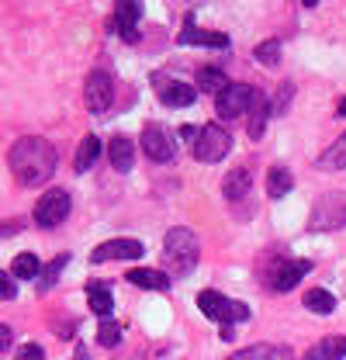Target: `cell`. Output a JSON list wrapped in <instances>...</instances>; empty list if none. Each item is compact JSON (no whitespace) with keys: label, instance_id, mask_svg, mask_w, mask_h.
<instances>
[{"label":"cell","instance_id":"24","mask_svg":"<svg viewBox=\"0 0 346 360\" xmlns=\"http://www.w3.org/2000/svg\"><path fill=\"white\" fill-rule=\"evenodd\" d=\"M305 309L315 315H333L336 312V298H333L326 288H312V291L305 295Z\"/></svg>","mask_w":346,"mask_h":360},{"label":"cell","instance_id":"35","mask_svg":"<svg viewBox=\"0 0 346 360\" xmlns=\"http://www.w3.org/2000/svg\"><path fill=\"white\" fill-rule=\"evenodd\" d=\"M18 232V222H7V225H0V236H14Z\"/></svg>","mask_w":346,"mask_h":360},{"label":"cell","instance_id":"17","mask_svg":"<svg viewBox=\"0 0 346 360\" xmlns=\"http://www.w3.org/2000/svg\"><path fill=\"white\" fill-rule=\"evenodd\" d=\"M86 302H90V312L97 319H111V312H115V295H111V288L104 281H90L86 284Z\"/></svg>","mask_w":346,"mask_h":360},{"label":"cell","instance_id":"11","mask_svg":"<svg viewBox=\"0 0 346 360\" xmlns=\"http://www.w3.org/2000/svg\"><path fill=\"white\" fill-rule=\"evenodd\" d=\"M312 270V260H277L274 264V274H270V288L274 291H295V284L302 281L305 274Z\"/></svg>","mask_w":346,"mask_h":360},{"label":"cell","instance_id":"6","mask_svg":"<svg viewBox=\"0 0 346 360\" xmlns=\"http://www.w3.org/2000/svg\"><path fill=\"white\" fill-rule=\"evenodd\" d=\"M308 225L315 232H333V229H343L346 225V194H326L315 208H312V219Z\"/></svg>","mask_w":346,"mask_h":360},{"label":"cell","instance_id":"4","mask_svg":"<svg viewBox=\"0 0 346 360\" xmlns=\"http://www.w3.org/2000/svg\"><path fill=\"white\" fill-rule=\"evenodd\" d=\"M198 309L208 315L212 322H222V326H232V322H246L250 319V305L246 302H232L218 291H201L198 295Z\"/></svg>","mask_w":346,"mask_h":360},{"label":"cell","instance_id":"22","mask_svg":"<svg viewBox=\"0 0 346 360\" xmlns=\"http://www.w3.org/2000/svg\"><path fill=\"white\" fill-rule=\"evenodd\" d=\"M229 87V77H225V70H218V66H201L198 70V90L201 94H222V90Z\"/></svg>","mask_w":346,"mask_h":360},{"label":"cell","instance_id":"36","mask_svg":"<svg viewBox=\"0 0 346 360\" xmlns=\"http://www.w3.org/2000/svg\"><path fill=\"white\" fill-rule=\"evenodd\" d=\"M302 360H322V354H319V347H315V350H308V354H305Z\"/></svg>","mask_w":346,"mask_h":360},{"label":"cell","instance_id":"2","mask_svg":"<svg viewBox=\"0 0 346 360\" xmlns=\"http://www.w3.org/2000/svg\"><path fill=\"white\" fill-rule=\"evenodd\" d=\"M163 253H167V267L173 270V277H184L198 267V257H201V243L194 236V229L187 225H177L167 232L163 239Z\"/></svg>","mask_w":346,"mask_h":360},{"label":"cell","instance_id":"18","mask_svg":"<svg viewBox=\"0 0 346 360\" xmlns=\"http://www.w3.org/2000/svg\"><path fill=\"white\" fill-rule=\"evenodd\" d=\"M125 281L135 284V288H142V291H167L170 288V277L163 270H153V267H132L125 274Z\"/></svg>","mask_w":346,"mask_h":360},{"label":"cell","instance_id":"21","mask_svg":"<svg viewBox=\"0 0 346 360\" xmlns=\"http://www.w3.org/2000/svg\"><path fill=\"white\" fill-rule=\"evenodd\" d=\"M97 156H101V139H97V135H86L84 142L77 146V156H73L77 174H86V170L97 163Z\"/></svg>","mask_w":346,"mask_h":360},{"label":"cell","instance_id":"7","mask_svg":"<svg viewBox=\"0 0 346 360\" xmlns=\"http://www.w3.org/2000/svg\"><path fill=\"white\" fill-rule=\"evenodd\" d=\"M66 215H70V191H63V187L45 191L42 198H39V205H35V222L42 225V229L63 225Z\"/></svg>","mask_w":346,"mask_h":360},{"label":"cell","instance_id":"34","mask_svg":"<svg viewBox=\"0 0 346 360\" xmlns=\"http://www.w3.org/2000/svg\"><path fill=\"white\" fill-rule=\"evenodd\" d=\"M11 343H14V333H11V326H4V322H0V354H4V350H11Z\"/></svg>","mask_w":346,"mask_h":360},{"label":"cell","instance_id":"32","mask_svg":"<svg viewBox=\"0 0 346 360\" xmlns=\"http://www.w3.org/2000/svg\"><path fill=\"white\" fill-rule=\"evenodd\" d=\"M18 360H49V357H45V350L39 343H28V347L18 350Z\"/></svg>","mask_w":346,"mask_h":360},{"label":"cell","instance_id":"3","mask_svg":"<svg viewBox=\"0 0 346 360\" xmlns=\"http://www.w3.org/2000/svg\"><path fill=\"white\" fill-rule=\"evenodd\" d=\"M229 149H232V132L225 125H205L194 135V146H191L198 163H218L229 156Z\"/></svg>","mask_w":346,"mask_h":360},{"label":"cell","instance_id":"15","mask_svg":"<svg viewBox=\"0 0 346 360\" xmlns=\"http://www.w3.org/2000/svg\"><path fill=\"white\" fill-rule=\"evenodd\" d=\"M180 45H212V49H229V35L222 32H198L194 28V14L184 18V32H180Z\"/></svg>","mask_w":346,"mask_h":360},{"label":"cell","instance_id":"13","mask_svg":"<svg viewBox=\"0 0 346 360\" xmlns=\"http://www.w3.org/2000/svg\"><path fill=\"white\" fill-rule=\"evenodd\" d=\"M139 18H142V4H135V0L115 4V28H118V35H122L125 42H135V39H139V32H135Z\"/></svg>","mask_w":346,"mask_h":360},{"label":"cell","instance_id":"23","mask_svg":"<svg viewBox=\"0 0 346 360\" xmlns=\"http://www.w3.org/2000/svg\"><path fill=\"white\" fill-rule=\"evenodd\" d=\"M319 167H322V170H343L346 167V132L340 135L336 142L326 146V153L319 156Z\"/></svg>","mask_w":346,"mask_h":360},{"label":"cell","instance_id":"31","mask_svg":"<svg viewBox=\"0 0 346 360\" xmlns=\"http://www.w3.org/2000/svg\"><path fill=\"white\" fill-rule=\"evenodd\" d=\"M0 298H4V302L18 298V284H14V277H11L7 270H0Z\"/></svg>","mask_w":346,"mask_h":360},{"label":"cell","instance_id":"12","mask_svg":"<svg viewBox=\"0 0 346 360\" xmlns=\"http://www.w3.org/2000/svg\"><path fill=\"white\" fill-rule=\"evenodd\" d=\"M156 80V87H160V101L167 104V108H191L194 101H198V87H191V84H180V80H167V77H153Z\"/></svg>","mask_w":346,"mask_h":360},{"label":"cell","instance_id":"30","mask_svg":"<svg viewBox=\"0 0 346 360\" xmlns=\"http://www.w3.org/2000/svg\"><path fill=\"white\" fill-rule=\"evenodd\" d=\"M319 354L322 360H343L346 357V336H326L319 343Z\"/></svg>","mask_w":346,"mask_h":360},{"label":"cell","instance_id":"9","mask_svg":"<svg viewBox=\"0 0 346 360\" xmlns=\"http://www.w3.org/2000/svg\"><path fill=\"white\" fill-rule=\"evenodd\" d=\"M84 101L94 115H104V111L111 108V101H115V80H111V73L94 70L84 84Z\"/></svg>","mask_w":346,"mask_h":360},{"label":"cell","instance_id":"33","mask_svg":"<svg viewBox=\"0 0 346 360\" xmlns=\"http://www.w3.org/2000/svg\"><path fill=\"white\" fill-rule=\"evenodd\" d=\"M291 94H295V84H284L281 94H277V104H274V111H284L288 104H291Z\"/></svg>","mask_w":346,"mask_h":360},{"label":"cell","instance_id":"1","mask_svg":"<svg viewBox=\"0 0 346 360\" xmlns=\"http://www.w3.org/2000/svg\"><path fill=\"white\" fill-rule=\"evenodd\" d=\"M7 163H11V174L21 187H42L59 167V153L42 135H25L11 146Z\"/></svg>","mask_w":346,"mask_h":360},{"label":"cell","instance_id":"5","mask_svg":"<svg viewBox=\"0 0 346 360\" xmlns=\"http://www.w3.org/2000/svg\"><path fill=\"white\" fill-rule=\"evenodd\" d=\"M142 153L153 160V163H170L173 156H177V139L167 125H160V122H149L146 129H142Z\"/></svg>","mask_w":346,"mask_h":360},{"label":"cell","instance_id":"28","mask_svg":"<svg viewBox=\"0 0 346 360\" xmlns=\"http://www.w3.org/2000/svg\"><path fill=\"white\" fill-rule=\"evenodd\" d=\"M253 59L274 70V66L281 63V39H267V42H260L257 49H253Z\"/></svg>","mask_w":346,"mask_h":360},{"label":"cell","instance_id":"14","mask_svg":"<svg viewBox=\"0 0 346 360\" xmlns=\"http://www.w3.org/2000/svg\"><path fill=\"white\" fill-rule=\"evenodd\" d=\"M270 115H274V108H270L267 94H263V90H253V101H250V122H246V132H250V139H253V142H257V139H263Z\"/></svg>","mask_w":346,"mask_h":360},{"label":"cell","instance_id":"26","mask_svg":"<svg viewBox=\"0 0 346 360\" xmlns=\"http://www.w3.org/2000/svg\"><path fill=\"white\" fill-rule=\"evenodd\" d=\"M39 274H42V264H39L35 253H18V257H14L11 277H18V281H35Z\"/></svg>","mask_w":346,"mask_h":360},{"label":"cell","instance_id":"10","mask_svg":"<svg viewBox=\"0 0 346 360\" xmlns=\"http://www.w3.org/2000/svg\"><path fill=\"white\" fill-rule=\"evenodd\" d=\"M146 253V246L139 243V239H108V243H101L94 253H90V260L94 264H108V260H135V257H142Z\"/></svg>","mask_w":346,"mask_h":360},{"label":"cell","instance_id":"29","mask_svg":"<svg viewBox=\"0 0 346 360\" xmlns=\"http://www.w3.org/2000/svg\"><path fill=\"white\" fill-rule=\"evenodd\" d=\"M97 340H101V347H118V343H122V326H118L115 319H101Z\"/></svg>","mask_w":346,"mask_h":360},{"label":"cell","instance_id":"20","mask_svg":"<svg viewBox=\"0 0 346 360\" xmlns=\"http://www.w3.org/2000/svg\"><path fill=\"white\" fill-rule=\"evenodd\" d=\"M229 360H295L291 347H270V343H260V347H246L239 354H232Z\"/></svg>","mask_w":346,"mask_h":360},{"label":"cell","instance_id":"37","mask_svg":"<svg viewBox=\"0 0 346 360\" xmlns=\"http://www.w3.org/2000/svg\"><path fill=\"white\" fill-rule=\"evenodd\" d=\"M77 360H90V354H86V347H84V343L77 347Z\"/></svg>","mask_w":346,"mask_h":360},{"label":"cell","instance_id":"27","mask_svg":"<svg viewBox=\"0 0 346 360\" xmlns=\"http://www.w3.org/2000/svg\"><path fill=\"white\" fill-rule=\"evenodd\" d=\"M66 264H70V253H59V257L39 274V295H49V291L56 288V281H59V274L66 270Z\"/></svg>","mask_w":346,"mask_h":360},{"label":"cell","instance_id":"19","mask_svg":"<svg viewBox=\"0 0 346 360\" xmlns=\"http://www.w3.org/2000/svg\"><path fill=\"white\" fill-rule=\"evenodd\" d=\"M250 187H253V174H250L246 167H236L232 174H225V180H222L225 201H243V198L250 194Z\"/></svg>","mask_w":346,"mask_h":360},{"label":"cell","instance_id":"8","mask_svg":"<svg viewBox=\"0 0 346 360\" xmlns=\"http://www.w3.org/2000/svg\"><path fill=\"white\" fill-rule=\"evenodd\" d=\"M250 101H253V87H246V84H229V87L215 97L218 122H236L243 111H250Z\"/></svg>","mask_w":346,"mask_h":360},{"label":"cell","instance_id":"16","mask_svg":"<svg viewBox=\"0 0 346 360\" xmlns=\"http://www.w3.org/2000/svg\"><path fill=\"white\" fill-rule=\"evenodd\" d=\"M108 160H111V167L118 174H129L132 167H135V146H132L129 135H115L108 142Z\"/></svg>","mask_w":346,"mask_h":360},{"label":"cell","instance_id":"38","mask_svg":"<svg viewBox=\"0 0 346 360\" xmlns=\"http://www.w3.org/2000/svg\"><path fill=\"white\" fill-rule=\"evenodd\" d=\"M336 115H340V118H346V97H343V101H340V108H336Z\"/></svg>","mask_w":346,"mask_h":360},{"label":"cell","instance_id":"25","mask_svg":"<svg viewBox=\"0 0 346 360\" xmlns=\"http://www.w3.org/2000/svg\"><path fill=\"white\" fill-rule=\"evenodd\" d=\"M291 187H295V177H291L288 167H274V170L267 174V194H270V198H284Z\"/></svg>","mask_w":346,"mask_h":360}]
</instances>
